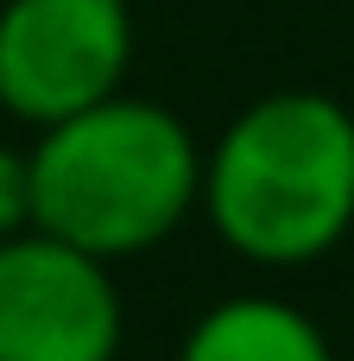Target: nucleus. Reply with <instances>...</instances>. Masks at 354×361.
<instances>
[{
  "mask_svg": "<svg viewBox=\"0 0 354 361\" xmlns=\"http://www.w3.org/2000/svg\"><path fill=\"white\" fill-rule=\"evenodd\" d=\"M196 209L253 267H310L354 228V108L323 89L247 102L203 152Z\"/></svg>",
  "mask_w": 354,
  "mask_h": 361,
  "instance_id": "1",
  "label": "nucleus"
},
{
  "mask_svg": "<svg viewBox=\"0 0 354 361\" xmlns=\"http://www.w3.org/2000/svg\"><path fill=\"white\" fill-rule=\"evenodd\" d=\"M32 159V228L95 254L127 260L171 241L203 190V146L165 108L114 89L108 102L38 127Z\"/></svg>",
  "mask_w": 354,
  "mask_h": 361,
  "instance_id": "2",
  "label": "nucleus"
},
{
  "mask_svg": "<svg viewBox=\"0 0 354 361\" xmlns=\"http://www.w3.org/2000/svg\"><path fill=\"white\" fill-rule=\"evenodd\" d=\"M133 63L127 0H6L0 6V108L51 127L108 102Z\"/></svg>",
  "mask_w": 354,
  "mask_h": 361,
  "instance_id": "3",
  "label": "nucleus"
},
{
  "mask_svg": "<svg viewBox=\"0 0 354 361\" xmlns=\"http://www.w3.org/2000/svg\"><path fill=\"white\" fill-rule=\"evenodd\" d=\"M127 305L108 260L19 228L0 241V361H114Z\"/></svg>",
  "mask_w": 354,
  "mask_h": 361,
  "instance_id": "4",
  "label": "nucleus"
},
{
  "mask_svg": "<svg viewBox=\"0 0 354 361\" xmlns=\"http://www.w3.org/2000/svg\"><path fill=\"white\" fill-rule=\"evenodd\" d=\"M177 361H336V343L304 305L272 292H241L209 305L184 330Z\"/></svg>",
  "mask_w": 354,
  "mask_h": 361,
  "instance_id": "5",
  "label": "nucleus"
},
{
  "mask_svg": "<svg viewBox=\"0 0 354 361\" xmlns=\"http://www.w3.org/2000/svg\"><path fill=\"white\" fill-rule=\"evenodd\" d=\"M32 228V159L19 146H0V241Z\"/></svg>",
  "mask_w": 354,
  "mask_h": 361,
  "instance_id": "6",
  "label": "nucleus"
}]
</instances>
